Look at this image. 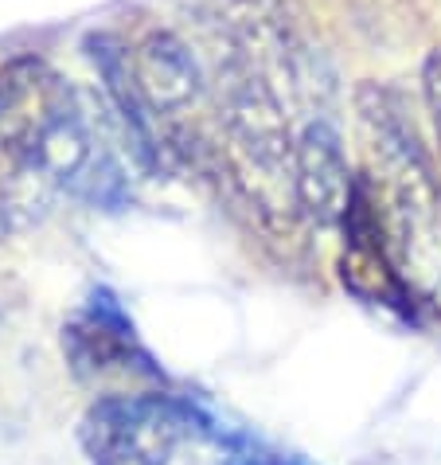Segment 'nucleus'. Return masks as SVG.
<instances>
[{"instance_id": "nucleus-1", "label": "nucleus", "mask_w": 441, "mask_h": 465, "mask_svg": "<svg viewBox=\"0 0 441 465\" xmlns=\"http://www.w3.org/2000/svg\"><path fill=\"white\" fill-rule=\"evenodd\" d=\"M0 149L20 173L90 203L125 200V176L90 118V102L35 55L0 67Z\"/></svg>"}, {"instance_id": "nucleus-2", "label": "nucleus", "mask_w": 441, "mask_h": 465, "mask_svg": "<svg viewBox=\"0 0 441 465\" xmlns=\"http://www.w3.org/2000/svg\"><path fill=\"white\" fill-rule=\"evenodd\" d=\"M359 114L375 153L379 215L395 270L410 297L441 309V184L426 161L414 125L398 118L395 102L375 86L359 90Z\"/></svg>"}, {"instance_id": "nucleus-3", "label": "nucleus", "mask_w": 441, "mask_h": 465, "mask_svg": "<svg viewBox=\"0 0 441 465\" xmlns=\"http://www.w3.org/2000/svg\"><path fill=\"white\" fill-rule=\"evenodd\" d=\"M129 63H133V79L137 90L145 98V106L152 114V122L161 125L164 149L168 141L180 134H191L196 125V110L203 106L207 90V74L200 67V59L191 55V47L172 32H149L133 51H129Z\"/></svg>"}, {"instance_id": "nucleus-4", "label": "nucleus", "mask_w": 441, "mask_h": 465, "mask_svg": "<svg viewBox=\"0 0 441 465\" xmlns=\"http://www.w3.org/2000/svg\"><path fill=\"white\" fill-rule=\"evenodd\" d=\"M63 352L83 380H110V376H145L164 380L152 364L145 344L137 341V329L113 290L98 286L86 297V305L63 325Z\"/></svg>"}, {"instance_id": "nucleus-5", "label": "nucleus", "mask_w": 441, "mask_h": 465, "mask_svg": "<svg viewBox=\"0 0 441 465\" xmlns=\"http://www.w3.org/2000/svg\"><path fill=\"white\" fill-rule=\"evenodd\" d=\"M356 176L348 173L344 141L332 122H309L297 134V157H293V200L297 215L313 227H336L344 219V208L352 200Z\"/></svg>"}, {"instance_id": "nucleus-6", "label": "nucleus", "mask_w": 441, "mask_h": 465, "mask_svg": "<svg viewBox=\"0 0 441 465\" xmlns=\"http://www.w3.org/2000/svg\"><path fill=\"white\" fill-rule=\"evenodd\" d=\"M172 465H317V461L293 454V450H281L266 442V438L246 434L239 426H227L219 415L203 411L200 426L191 430Z\"/></svg>"}, {"instance_id": "nucleus-7", "label": "nucleus", "mask_w": 441, "mask_h": 465, "mask_svg": "<svg viewBox=\"0 0 441 465\" xmlns=\"http://www.w3.org/2000/svg\"><path fill=\"white\" fill-rule=\"evenodd\" d=\"M422 98H426V110H430L434 137L441 149V51H430V59L422 67Z\"/></svg>"}]
</instances>
